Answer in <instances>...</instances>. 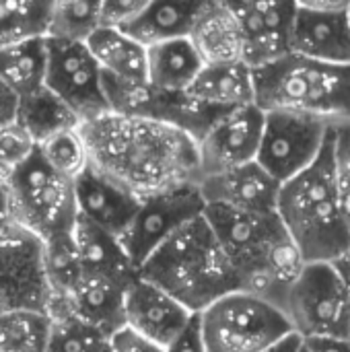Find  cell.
Here are the masks:
<instances>
[{"instance_id":"6da1fadb","label":"cell","mask_w":350,"mask_h":352,"mask_svg":"<svg viewBox=\"0 0 350 352\" xmlns=\"http://www.w3.org/2000/svg\"><path fill=\"white\" fill-rule=\"evenodd\" d=\"M78 132L89 165L138 200L200 179L196 140L175 126L105 111Z\"/></svg>"},{"instance_id":"7a4b0ae2","label":"cell","mask_w":350,"mask_h":352,"mask_svg":"<svg viewBox=\"0 0 350 352\" xmlns=\"http://www.w3.org/2000/svg\"><path fill=\"white\" fill-rule=\"evenodd\" d=\"M338 126H330L318 159L278 190L276 214L305 264H330L350 250L338 173Z\"/></svg>"},{"instance_id":"3957f363","label":"cell","mask_w":350,"mask_h":352,"mask_svg":"<svg viewBox=\"0 0 350 352\" xmlns=\"http://www.w3.org/2000/svg\"><path fill=\"white\" fill-rule=\"evenodd\" d=\"M202 217L227 256L239 291L258 295L283 309L305 262L278 214L206 206Z\"/></svg>"},{"instance_id":"277c9868","label":"cell","mask_w":350,"mask_h":352,"mask_svg":"<svg viewBox=\"0 0 350 352\" xmlns=\"http://www.w3.org/2000/svg\"><path fill=\"white\" fill-rule=\"evenodd\" d=\"M190 314L198 316L227 293L239 291L233 268L204 217H198L165 241L138 270Z\"/></svg>"},{"instance_id":"5b68a950","label":"cell","mask_w":350,"mask_h":352,"mask_svg":"<svg viewBox=\"0 0 350 352\" xmlns=\"http://www.w3.org/2000/svg\"><path fill=\"white\" fill-rule=\"evenodd\" d=\"M254 105L264 111L350 124V64H324L295 54L252 70Z\"/></svg>"},{"instance_id":"8992f818","label":"cell","mask_w":350,"mask_h":352,"mask_svg":"<svg viewBox=\"0 0 350 352\" xmlns=\"http://www.w3.org/2000/svg\"><path fill=\"white\" fill-rule=\"evenodd\" d=\"M198 326L206 352H266L293 334L283 309L245 291L210 303Z\"/></svg>"},{"instance_id":"52a82bcc","label":"cell","mask_w":350,"mask_h":352,"mask_svg":"<svg viewBox=\"0 0 350 352\" xmlns=\"http://www.w3.org/2000/svg\"><path fill=\"white\" fill-rule=\"evenodd\" d=\"M6 192L14 223L39 241L74 229L76 206L72 182L52 171L37 151L10 173Z\"/></svg>"},{"instance_id":"ba28073f","label":"cell","mask_w":350,"mask_h":352,"mask_svg":"<svg viewBox=\"0 0 350 352\" xmlns=\"http://www.w3.org/2000/svg\"><path fill=\"white\" fill-rule=\"evenodd\" d=\"M283 311L301 340L350 338V291L328 262L303 266Z\"/></svg>"},{"instance_id":"9c48e42d","label":"cell","mask_w":350,"mask_h":352,"mask_svg":"<svg viewBox=\"0 0 350 352\" xmlns=\"http://www.w3.org/2000/svg\"><path fill=\"white\" fill-rule=\"evenodd\" d=\"M330 126L334 124L301 113H264L256 163L283 186L318 159Z\"/></svg>"},{"instance_id":"30bf717a","label":"cell","mask_w":350,"mask_h":352,"mask_svg":"<svg viewBox=\"0 0 350 352\" xmlns=\"http://www.w3.org/2000/svg\"><path fill=\"white\" fill-rule=\"evenodd\" d=\"M204 200L196 186H182L140 200L138 210L120 237L132 266H140L179 229L204 214Z\"/></svg>"},{"instance_id":"8fae6325","label":"cell","mask_w":350,"mask_h":352,"mask_svg":"<svg viewBox=\"0 0 350 352\" xmlns=\"http://www.w3.org/2000/svg\"><path fill=\"white\" fill-rule=\"evenodd\" d=\"M101 78V70L85 43L45 39L43 87L54 93L78 122L109 111Z\"/></svg>"},{"instance_id":"7c38bea8","label":"cell","mask_w":350,"mask_h":352,"mask_svg":"<svg viewBox=\"0 0 350 352\" xmlns=\"http://www.w3.org/2000/svg\"><path fill=\"white\" fill-rule=\"evenodd\" d=\"M50 301L41 241L21 227L8 231L0 237V316L14 311L47 316Z\"/></svg>"},{"instance_id":"4fadbf2b","label":"cell","mask_w":350,"mask_h":352,"mask_svg":"<svg viewBox=\"0 0 350 352\" xmlns=\"http://www.w3.org/2000/svg\"><path fill=\"white\" fill-rule=\"evenodd\" d=\"M103 76V74H101ZM107 109L120 116L144 118L175 126L188 132L196 142L219 120L190 99L188 93H165L144 82H122L109 76L101 78Z\"/></svg>"},{"instance_id":"5bb4252c","label":"cell","mask_w":350,"mask_h":352,"mask_svg":"<svg viewBox=\"0 0 350 352\" xmlns=\"http://www.w3.org/2000/svg\"><path fill=\"white\" fill-rule=\"evenodd\" d=\"M350 2H295L291 54L324 62L350 64Z\"/></svg>"},{"instance_id":"9a60e30c","label":"cell","mask_w":350,"mask_h":352,"mask_svg":"<svg viewBox=\"0 0 350 352\" xmlns=\"http://www.w3.org/2000/svg\"><path fill=\"white\" fill-rule=\"evenodd\" d=\"M241 31V60L256 70L291 54L295 2L229 0Z\"/></svg>"},{"instance_id":"2e32d148","label":"cell","mask_w":350,"mask_h":352,"mask_svg":"<svg viewBox=\"0 0 350 352\" xmlns=\"http://www.w3.org/2000/svg\"><path fill=\"white\" fill-rule=\"evenodd\" d=\"M262 126L264 111L256 105L221 116L196 142L200 177L254 163L258 157Z\"/></svg>"},{"instance_id":"e0dca14e","label":"cell","mask_w":350,"mask_h":352,"mask_svg":"<svg viewBox=\"0 0 350 352\" xmlns=\"http://www.w3.org/2000/svg\"><path fill=\"white\" fill-rule=\"evenodd\" d=\"M182 303L136 276L124 291V326L167 349L194 320Z\"/></svg>"},{"instance_id":"ac0fdd59","label":"cell","mask_w":350,"mask_h":352,"mask_svg":"<svg viewBox=\"0 0 350 352\" xmlns=\"http://www.w3.org/2000/svg\"><path fill=\"white\" fill-rule=\"evenodd\" d=\"M206 206H223L252 214L276 212L281 184H276L256 161L204 175L196 184Z\"/></svg>"},{"instance_id":"d6986e66","label":"cell","mask_w":350,"mask_h":352,"mask_svg":"<svg viewBox=\"0 0 350 352\" xmlns=\"http://www.w3.org/2000/svg\"><path fill=\"white\" fill-rule=\"evenodd\" d=\"M76 217L120 239L132 223L140 200L95 171L91 165L72 182Z\"/></svg>"},{"instance_id":"ffe728a7","label":"cell","mask_w":350,"mask_h":352,"mask_svg":"<svg viewBox=\"0 0 350 352\" xmlns=\"http://www.w3.org/2000/svg\"><path fill=\"white\" fill-rule=\"evenodd\" d=\"M128 285L107 276L83 272L74 291L60 305H54L47 316L70 314L109 338L124 328V291Z\"/></svg>"},{"instance_id":"44dd1931","label":"cell","mask_w":350,"mask_h":352,"mask_svg":"<svg viewBox=\"0 0 350 352\" xmlns=\"http://www.w3.org/2000/svg\"><path fill=\"white\" fill-rule=\"evenodd\" d=\"M204 66L241 60V31L229 0H202L188 33Z\"/></svg>"},{"instance_id":"7402d4cb","label":"cell","mask_w":350,"mask_h":352,"mask_svg":"<svg viewBox=\"0 0 350 352\" xmlns=\"http://www.w3.org/2000/svg\"><path fill=\"white\" fill-rule=\"evenodd\" d=\"M194 103L215 118L254 105L252 68L243 62L204 66L186 91Z\"/></svg>"},{"instance_id":"603a6c76","label":"cell","mask_w":350,"mask_h":352,"mask_svg":"<svg viewBox=\"0 0 350 352\" xmlns=\"http://www.w3.org/2000/svg\"><path fill=\"white\" fill-rule=\"evenodd\" d=\"M200 2L198 0L144 2L140 12L136 16H132L118 31L126 33L130 39L140 43L142 47H151V45L165 43L171 39L188 37L192 23H194V16L200 8Z\"/></svg>"},{"instance_id":"cb8c5ba5","label":"cell","mask_w":350,"mask_h":352,"mask_svg":"<svg viewBox=\"0 0 350 352\" xmlns=\"http://www.w3.org/2000/svg\"><path fill=\"white\" fill-rule=\"evenodd\" d=\"M204 62L188 37L146 47V82L165 93H186Z\"/></svg>"},{"instance_id":"d4e9b609","label":"cell","mask_w":350,"mask_h":352,"mask_svg":"<svg viewBox=\"0 0 350 352\" xmlns=\"http://www.w3.org/2000/svg\"><path fill=\"white\" fill-rule=\"evenodd\" d=\"M85 45L89 47L103 76L122 82L146 80V47L130 39L126 33L99 27L85 41Z\"/></svg>"},{"instance_id":"484cf974","label":"cell","mask_w":350,"mask_h":352,"mask_svg":"<svg viewBox=\"0 0 350 352\" xmlns=\"http://www.w3.org/2000/svg\"><path fill=\"white\" fill-rule=\"evenodd\" d=\"M74 243L78 250L83 272L107 276L124 285L132 283L138 276V270L132 266L130 258L122 250L120 239L89 225L78 217L74 223Z\"/></svg>"},{"instance_id":"4316f807","label":"cell","mask_w":350,"mask_h":352,"mask_svg":"<svg viewBox=\"0 0 350 352\" xmlns=\"http://www.w3.org/2000/svg\"><path fill=\"white\" fill-rule=\"evenodd\" d=\"M14 122L31 136L35 146L58 132L80 126L78 118L45 87L19 99Z\"/></svg>"},{"instance_id":"83f0119b","label":"cell","mask_w":350,"mask_h":352,"mask_svg":"<svg viewBox=\"0 0 350 352\" xmlns=\"http://www.w3.org/2000/svg\"><path fill=\"white\" fill-rule=\"evenodd\" d=\"M45 80V39L25 41L0 50V82L23 99L43 87Z\"/></svg>"},{"instance_id":"f1b7e54d","label":"cell","mask_w":350,"mask_h":352,"mask_svg":"<svg viewBox=\"0 0 350 352\" xmlns=\"http://www.w3.org/2000/svg\"><path fill=\"white\" fill-rule=\"evenodd\" d=\"M41 252H43V270L52 295L50 301V309H52L54 305H60L74 291V287L83 276V266L74 243V229L56 233L45 241H41Z\"/></svg>"},{"instance_id":"f546056e","label":"cell","mask_w":350,"mask_h":352,"mask_svg":"<svg viewBox=\"0 0 350 352\" xmlns=\"http://www.w3.org/2000/svg\"><path fill=\"white\" fill-rule=\"evenodd\" d=\"M52 0H0V50L45 37Z\"/></svg>"},{"instance_id":"4dcf8cb0","label":"cell","mask_w":350,"mask_h":352,"mask_svg":"<svg viewBox=\"0 0 350 352\" xmlns=\"http://www.w3.org/2000/svg\"><path fill=\"white\" fill-rule=\"evenodd\" d=\"M101 27L99 2L62 0L50 4L45 39L85 43Z\"/></svg>"},{"instance_id":"1f68e13d","label":"cell","mask_w":350,"mask_h":352,"mask_svg":"<svg viewBox=\"0 0 350 352\" xmlns=\"http://www.w3.org/2000/svg\"><path fill=\"white\" fill-rule=\"evenodd\" d=\"M50 318L35 311L0 316V352H45Z\"/></svg>"},{"instance_id":"d6a6232c","label":"cell","mask_w":350,"mask_h":352,"mask_svg":"<svg viewBox=\"0 0 350 352\" xmlns=\"http://www.w3.org/2000/svg\"><path fill=\"white\" fill-rule=\"evenodd\" d=\"M35 151L52 171L68 182H74L89 167L87 146L78 128H70L50 136L47 140L39 142Z\"/></svg>"},{"instance_id":"836d02e7","label":"cell","mask_w":350,"mask_h":352,"mask_svg":"<svg viewBox=\"0 0 350 352\" xmlns=\"http://www.w3.org/2000/svg\"><path fill=\"white\" fill-rule=\"evenodd\" d=\"M45 352H107V338L70 314H52Z\"/></svg>"},{"instance_id":"e575fe53","label":"cell","mask_w":350,"mask_h":352,"mask_svg":"<svg viewBox=\"0 0 350 352\" xmlns=\"http://www.w3.org/2000/svg\"><path fill=\"white\" fill-rule=\"evenodd\" d=\"M33 151L35 142L17 122H10L4 128H0V165L8 173L23 165L33 155Z\"/></svg>"},{"instance_id":"d590c367","label":"cell","mask_w":350,"mask_h":352,"mask_svg":"<svg viewBox=\"0 0 350 352\" xmlns=\"http://www.w3.org/2000/svg\"><path fill=\"white\" fill-rule=\"evenodd\" d=\"M142 6H144V0H99L101 27L120 29L132 16H136Z\"/></svg>"},{"instance_id":"8d00e7d4","label":"cell","mask_w":350,"mask_h":352,"mask_svg":"<svg viewBox=\"0 0 350 352\" xmlns=\"http://www.w3.org/2000/svg\"><path fill=\"white\" fill-rule=\"evenodd\" d=\"M107 352H167L163 346L151 342L149 338L132 332L130 328H120L107 338Z\"/></svg>"},{"instance_id":"74e56055","label":"cell","mask_w":350,"mask_h":352,"mask_svg":"<svg viewBox=\"0 0 350 352\" xmlns=\"http://www.w3.org/2000/svg\"><path fill=\"white\" fill-rule=\"evenodd\" d=\"M167 352H206L202 336H200V326H198V316L188 324V328L165 349Z\"/></svg>"},{"instance_id":"f35d334b","label":"cell","mask_w":350,"mask_h":352,"mask_svg":"<svg viewBox=\"0 0 350 352\" xmlns=\"http://www.w3.org/2000/svg\"><path fill=\"white\" fill-rule=\"evenodd\" d=\"M301 342L307 352H350V338H307Z\"/></svg>"},{"instance_id":"ab89813d","label":"cell","mask_w":350,"mask_h":352,"mask_svg":"<svg viewBox=\"0 0 350 352\" xmlns=\"http://www.w3.org/2000/svg\"><path fill=\"white\" fill-rule=\"evenodd\" d=\"M17 105H19V99L0 82V128H4L6 124L14 122Z\"/></svg>"},{"instance_id":"60d3db41","label":"cell","mask_w":350,"mask_h":352,"mask_svg":"<svg viewBox=\"0 0 350 352\" xmlns=\"http://www.w3.org/2000/svg\"><path fill=\"white\" fill-rule=\"evenodd\" d=\"M17 227L19 225L14 223V214H12V206H10L6 186H0V237L12 229H17Z\"/></svg>"},{"instance_id":"b9f144b4","label":"cell","mask_w":350,"mask_h":352,"mask_svg":"<svg viewBox=\"0 0 350 352\" xmlns=\"http://www.w3.org/2000/svg\"><path fill=\"white\" fill-rule=\"evenodd\" d=\"M330 264L336 270V274L340 276V280L344 283V287L350 291V250L347 254H342L340 258H336L334 262H330Z\"/></svg>"},{"instance_id":"7bdbcfd3","label":"cell","mask_w":350,"mask_h":352,"mask_svg":"<svg viewBox=\"0 0 350 352\" xmlns=\"http://www.w3.org/2000/svg\"><path fill=\"white\" fill-rule=\"evenodd\" d=\"M299 346H301V338L297 334H291V336H287L285 340H281L276 346H272L270 351L266 352H297Z\"/></svg>"},{"instance_id":"ee69618b","label":"cell","mask_w":350,"mask_h":352,"mask_svg":"<svg viewBox=\"0 0 350 352\" xmlns=\"http://www.w3.org/2000/svg\"><path fill=\"white\" fill-rule=\"evenodd\" d=\"M8 177H10V173L0 165V186H6V182H8Z\"/></svg>"},{"instance_id":"f6af8a7d","label":"cell","mask_w":350,"mask_h":352,"mask_svg":"<svg viewBox=\"0 0 350 352\" xmlns=\"http://www.w3.org/2000/svg\"><path fill=\"white\" fill-rule=\"evenodd\" d=\"M297 352H307V351H305V346H303V342H301V346H299V351H297Z\"/></svg>"},{"instance_id":"bcb514c9","label":"cell","mask_w":350,"mask_h":352,"mask_svg":"<svg viewBox=\"0 0 350 352\" xmlns=\"http://www.w3.org/2000/svg\"><path fill=\"white\" fill-rule=\"evenodd\" d=\"M349 14H350V6H349Z\"/></svg>"}]
</instances>
